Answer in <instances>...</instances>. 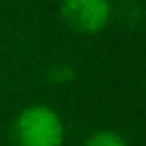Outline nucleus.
Wrapping results in <instances>:
<instances>
[{"label": "nucleus", "instance_id": "obj_1", "mask_svg": "<svg viewBox=\"0 0 146 146\" xmlns=\"http://www.w3.org/2000/svg\"><path fill=\"white\" fill-rule=\"evenodd\" d=\"M14 141L16 146H62V116L48 105H30L21 110L14 121Z\"/></svg>", "mask_w": 146, "mask_h": 146}, {"label": "nucleus", "instance_id": "obj_2", "mask_svg": "<svg viewBox=\"0 0 146 146\" xmlns=\"http://www.w3.org/2000/svg\"><path fill=\"white\" fill-rule=\"evenodd\" d=\"M62 21L78 34H98L112 18L110 0H62Z\"/></svg>", "mask_w": 146, "mask_h": 146}, {"label": "nucleus", "instance_id": "obj_3", "mask_svg": "<svg viewBox=\"0 0 146 146\" xmlns=\"http://www.w3.org/2000/svg\"><path fill=\"white\" fill-rule=\"evenodd\" d=\"M84 146H128V141L114 130H98L84 141Z\"/></svg>", "mask_w": 146, "mask_h": 146}]
</instances>
